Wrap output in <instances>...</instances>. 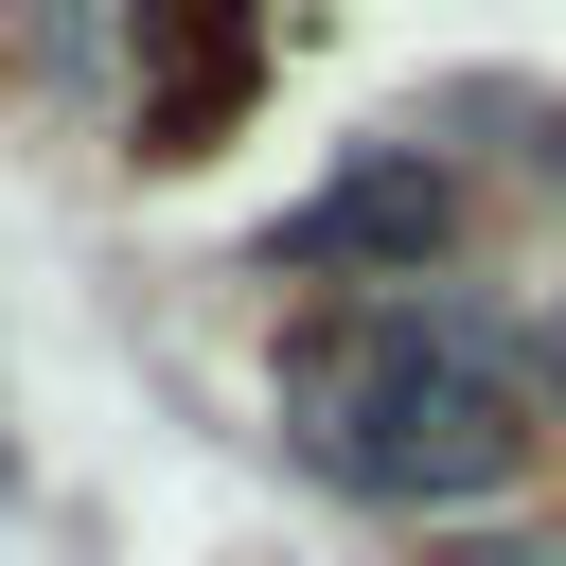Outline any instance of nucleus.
I'll list each match as a JSON object with an SVG mask.
<instances>
[{
  "instance_id": "f257e3e1",
  "label": "nucleus",
  "mask_w": 566,
  "mask_h": 566,
  "mask_svg": "<svg viewBox=\"0 0 566 566\" xmlns=\"http://www.w3.org/2000/svg\"><path fill=\"white\" fill-rule=\"evenodd\" d=\"M283 442L354 495V513H478L531 460V371L478 301H354L283 336Z\"/></svg>"
},
{
  "instance_id": "39448f33",
  "label": "nucleus",
  "mask_w": 566,
  "mask_h": 566,
  "mask_svg": "<svg viewBox=\"0 0 566 566\" xmlns=\"http://www.w3.org/2000/svg\"><path fill=\"white\" fill-rule=\"evenodd\" d=\"M0 460H18V442H0Z\"/></svg>"
},
{
  "instance_id": "7ed1b4c3",
  "label": "nucleus",
  "mask_w": 566,
  "mask_h": 566,
  "mask_svg": "<svg viewBox=\"0 0 566 566\" xmlns=\"http://www.w3.org/2000/svg\"><path fill=\"white\" fill-rule=\"evenodd\" d=\"M442 566H566V531H478V548H442Z\"/></svg>"
},
{
  "instance_id": "20e7f679",
  "label": "nucleus",
  "mask_w": 566,
  "mask_h": 566,
  "mask_svg": "<svg viewBox=\"0 0 566 566\" xmlns=\"http://www.w3.org/2000/svg\"><path fill=\"white\" fill-rule=\"evenodd\" d=\"M513 371H531V389H548V407H566V318H548V336H531V354H513Z\"/></svg>"
},
{
  "instance_id": "f03ea898",
  "label": "nucleus",
  "mask_w": 566,
  "mask_h": 566,
  "mask_svg": "<svg viewBox=\"0 0 566 566\" xmlns=\"http://www.w3.org/2000/svg\"><path fill=\"white\" fill-rule=\"evenodd\" d=\"M460 248V177L424 159V142H371V159H336L301 212H265V283H371V301H407L424 265Z\"/></svg>"
}]
</instances>
